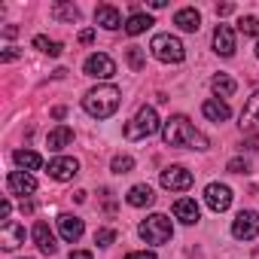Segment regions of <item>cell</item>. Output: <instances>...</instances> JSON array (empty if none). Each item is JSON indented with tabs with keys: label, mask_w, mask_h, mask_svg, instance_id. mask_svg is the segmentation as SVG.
I'll return each mask as SVG.
<instances>
[{
	"label": "cell",
	"mask_w": 259,
	"mask_h": 259,
	"mask_svg": "<svg viewBox=\"0 0 259 259\" xmlns=\"http://www.w3.org/2000/svg\"><path fill=\"white\" fill-rule=\"evenodd\" d=\"M119 98H122V92H119L116 85H98V89H92V92L82 98V107H85V113L95 116V119H110V116L119 110Z\"/></svg>",
	"instance_id": "cell-2"
},
{
	"label": "cell",
	"mask_w": 259,
	"mask_h": 259,
	"mask_svg": "<svg viewBox=\"0 0 259 259\" xmlns=\"http://www.w3.org/2000/svg\"><path fill=\"white\" fill-rule=\"evenodd\" d=\"M174 25H177L180 31H189V34H195V31L201 28V16H198V10L186 7V10H177V16H174Z\"/></svg>",
	"instance_id": "cell-20"
},
{
	"label": "cell",
	"mask_w": 259,
	"mask_h": 259,
	"mask_svg": "<svg viewBox=\"0 0 259 259\" xmlns=\"http://www.w3.org/2000/svg\"><path fill=\"white\" fill-rule=\"evenodd\" d=\"M201 113H204L210 122H226V119L232 116L229 104H226V101H220V98H207V101L201 104Z\"/></svg>",
	"instance_id": "cell-19"
},
{
	"label": "cell",
	"mask_w": 259,
	"mask_h": 259,
	"mask_svg": "<svg viewBox=\"0 0 259 259\" xmlns=\"http://www.w3.org/2000/svg\"><path fill=\"white\" fill-rule=\"evenodd\" d=\"M82 220L79 217H73V213H61L58 217V232H61V238L67 241V244H73V241H79L82 238Z\"/></svg>",
	"instance_id": "cell-14"
},
{
	"label": "cell",
	"mask_w": 259,
	"mask_h": 259,
	"mask_svg": "<svg viewBox=\"0 0 259 259\" xmlns=\"http://www.w3.org/2000/svg\"><path fill=\"white\" fill-rule=\"evenodd\" d=\"M82 70H85V76H92V79H110V76L116 73V61H113L110 55H104V52H95V55L85 58Z\"/></svg>",
	"instance_id": "cell-6"
},
{
	"label": "cell",
	"mask_w": 259,
	"mask_h": 259,
	"mask_svg": "<svg viewBox=\"0 0 259 259\" xmlns=\"http://www.w3.org/2000/svg\"><path fill=\"white\" fill-rule=\"evenodd\" d=\"M22 213H34V201H22Z\"/></svg>",
	"instance_id": "cell-42"
},
{
	"label": "cell",
	"mask_w": 259,
	"mask_h": 259,
	"mask_svg": "<svg viewBox=\"0 0 259 259\" xmlns=\"http://www.w3.org/2000/svg\"><path fill=\"white\" fill-rule=\"evenodd\" d=\"M210 89H213L220 98H232V95H235V89H238V82H235L229 73H217V76L210 79Z\"/></svg>",
	"instance_id": "cell-23"
},
{
	"label": "cell",
	"mask_w": 259,
	"mask_h": 259,
	"mask_svg": "<svg viewBox=\"0 0 259 259\" xmlns=\"http://www.w3.org/2000/svg\"><path fill=\"white\" fill-rule=\"evenodd\" d=\"M256 58H259V43H256Z\"/></svg>",
	"instance_id": "cell-43"
},
{
	"label": "cell",
	"mask_w": 259,
	"mask_h": 259,
	"mask_svg": "<svg viewBox=\"0 0 259 259\" xmlns=\"http://www.w3.org/2000/svg\"><path fill=\"white\" fill-rule=\"evenodd\" d=\"M232 235H235L238 241H253V238L259 235V213L241 210V213L235 217V223H232Z\"/></svg>",
	"instance_id": "cell-8"
},
{
	"label": "cell",
	"mask_w": 259,
	"mask_h": 259,
	"mask_svg": "<svg viewBox=\"0 0 259 259\" xmlns=\"http://www.w3.org/2000/svg\"><path fill=\"white\" fill-rule=\"evenodd\" d=\"M153 25V19L150 16H144V13H135L132 19L125 22V34H132V37H138V34H144L147 28Z\"/></svg>",
	"instance_id": "cell-25"
},
{
	"label": "cell",
	"mask_w": 259,
	"mask_h": 259,
	"mask_svg": "<svg viewBox=\"0 0 259 259\" xmlns=\"http://www.w3.org/2000/svg\"><path fill=\"white\" fill-rule=\"evenodd\" d=\"M125 61H128V67H132L135 73H138V70H144V64H147L144 49H141V46H128V49H125Z\"/></svg>",
	"instance_id": "cell-26"
},
{
	"label": "cell",
	"mask_w": 259,
	"mask_h": 259,
	"mask_svg": "<svg viewBox=\"0 0 259 259\" xmlns=\"http://www.w3.org/2000/svg\"><path fill=\"white\" fill-rule=\"evenodd\" d=\"M16 165L19 168H25V171H37L40 165H43V159H40V153H34V150H16Z\"/></svg>",
	"instance_id": "cell-24"
},
{
	"label": "cell",
	"mask_w": 259,
	"mask_h": 259,
	"mask_svg": "<svg viewBox=\"0 0 259 259\" xmlns=\"http://www.w3.org/2000/svg\"><path fill=\"white\" fill-rule=\"evenodd\" d=\"M95 25H101L104 31H116V28L122 25V16H119V10H116V7L104 4V7H98V10H95Z\"/></svg>",
	"instance_id": "cell-16"
},
{
	"label": "cell",
	"mask_w": 259,
	"mask_h": 259,
	"mask_svg": "<svg viewBox=\"0 0 259 259\" xmlns=\"http://www.w3.org/2000/svg\"><path fill=\"white\" fill-rule=\"evenodd\" d=\"M174 217L180 220V223H186V226H192V223H198V204H195V198H177L174 201Z\"/></svg>",
	"instance_id": "cell-17"
},
{
	"label": "cell",
	"mask_w": 259,
	"mask_h": 259,
	"mask_svg": "<svg viewBox=\"0 0 259 259\" xmlns=\"http://www.w3.org/2000/svg\"><path fill=\"white\" fill-rule=\"evenodd\" d=\"M34 49H40V52H46V55H61V43H55V40H49V37H43V34L34 37Z\"/></svg>",
	"instance_id": "cell-28"
},
{
	"label": "cell",
	"mask_w": 259,
	"mask_h": 259,
	"mask_svg": "<svg viewBox=\"0 0 259 259\" xmlns=\"http://www.w3.org/2000/svg\"><path fill=\"white\" fill-rule=\"evenodd\" d=\"M162 141L168 147H192V150H207V138L201 132H195V125L186 116H171L162 125Z\"/></svg>",
	"instance_id": "cell-1"
},
{
	"label": "cell",
	"mask_w": 259,
	"mask_h": 259,
	"mask_svg": "<svg viewBox=\"0 0 259 259\" xmlns=\"http://www.w3.org/2000/svg\"><path fill=\"white\" fill-rule=\"evenodd\" d=\"M52 16H55L58 22H76V19H79V10H76L73 4H55V7H52Z\"/></svg>",
	"instance_id": "cell-27"
},
{
	"label": "cell",
	"mask_w": 259,
	"mask_h": 259,
	"mask_svg": "<svg viewBox=\"0 0 259 259\" xmlns=\"http://www.w3.org/2000/svg\"><path fill=\"white\" fill-rule=\"evenodd\" d=\"M253 125H259V92H253V98L241 110V128L247 132V128H253Z\"/></svg>",
	"instance_id": "cell-22"
},
{
	"label": "cell",
	"mask_w": 259,
	"mask_h": 259,
	"mask_svg": "<svg viewBox=\"0 0 259 259\" xmlns=\"http://www.w3.org/2000/svg\"><path fill=\"white\" fill-rule=\"evenodd\" d=\"M138 232H141V238L147 241V244H168L171 241V235H174V226H171V220L165 217V213H153V217H147L141 226H138Z\"/></svg>",
	"instance_id": "cell-4"
},
{
	"label": "cell",
	"mask_w": 259,
	"mask_h": 259,
	"mask_svg": "<svg viewBox=\"0 0 259 259\" xmlns=\"http://www.w3.org/2000/svg\"><path fill=\"white\" fill-rule=\"evenodd\" d=\"M70 259H95V256H92L89 250H73V253H70Z\"/></svg>",
	"instance_id": "cell-37"
},
{
	"label": "cell",
	"mask_w": 259,
	"mask_h": 259,
	"mask_svg": "<svg viewBox=\"0 0 259 259\" xmlns=\"http://www.w3.org/2000/svg\"><path fill=\"white\" fill-rule=\"evenodd\" d=\"M113 241H116V232H113V229H98V232H95V244H98V247H110Z\"/></svg>",
	"instance_id": "cell-31"
},
{
	"label": "cell",
	"mask_w": 259,
	"mask_h": 259,
	"mask_svg": "<svg viewBox=\"0 0 259 259\" xmlns=\"http://www.w3.org/2000/svg\"><path fill=\"white\" fill-rule=\"evenodd\" d=\"M7 186H10L13 195H31V192H37V180L28 171H13L7 177Z\"/></svg>",
	"instance_id": "cell-13"
},
{
	"label": "cell",
	"mask_w": 259,
	"mask_h": 259,
	"mask_svg": "<svg viewBox=\"0 0 259 259\" xmlns=\"http://www.w3.org/2000/svg\"><path fill=\"white\" fill-rule=\"evenodd\" d=\"M10 210H13V204H10V198L0 204V217H4V223H7V217H10Z\"/></svg>",
	"instance_id": "cell-38"
},
{
	"label": "cell",
	"mask_w": 259,
	"mask_h": 259,
	"mask_svg": "<svg viewBox=\"0 0 259 259\" xmlns=\"http://www.w3.org/2000/svg\"><path fill=\"white\" fill-rule=\"evenodd\" d=\"M192 183H195V177H192V171H186L183 165H171V168L162 171V186L171 189V192H183V189H189Z\"/></svg>",
	"instance_id": "cell-7"
},
{
	"label": "cell",
	"mask_w": 259,
	"mask_h": 259,
	"mask_svg": "<svg viewBox=\"0 0 259 259\" xmlns=\"http://www.w3.org/2000/svg\"><path fill=\"white\" fill-rule=\"evenodd\" d=\"M226 168H229L232 174H247V171H250V165H247L244 159H232V162H229Z\"/></svg>",
	"instance_id": "cell-32"
},
{
	"label": "cell",
	"mask_w": 259,
	"mask_h": 259,
	"mask_svg": "<svg viewBox=\"0 0 259 259\" xmlns=\"http://www.w3.org/2000/svg\"><path fill=\"white\" fill-rule=\"evenodd\" d=\"M52 116H55V119H64V116H67V107H55Z\"/></svg>",
	"instance_id": "cell-40"
},
{
	"label": "cell",
	"mask_w": 259,
	"mask_h": 259,
	"mask_svg": "<svg viewBox=\"0 0 259 259\" xmlns=\"http://www.w3.org/2000/svg\"><path fill=\"white\" fill-rule=\"evenodd\" d=\"M0 244H4V250H16L19 244H25V226L16 220H7L4 229H0Z\"/></svg>",
	"instance_id": "cell-11"
},
{
	"label": "cell",
	"mask_w": 259,
	"mask_h": 259,
	"mask_svg": "<svg viewBox=\"0 0 259 259\" xmlns=\"http://www.w3.org/2000/svg\"><path fill=\"white\" fill-rule=\"evenodd\" d=\"M150 52L159 61H165V64H180L186 58V46L177 37H171V34H156L153 43H150Z\"/></svg>",
	"instance_id": "cell-5"
},
{
	"label": "cell",
	"mask_w": 259,
	"mask_h": 259,
	"mask_svg": "<svg viewBox=\"0 0 259 259\" xmlns=\"http://www.w3.org/2000/svg\"><path fill=\"white\" fill-rule=\"evenodd\" d=\"M150 7L153 10H162V7H168V0H150Z\"/></svg>",
	"instance_id": "cell-41"
},
{
	"label": "cell",
	"mask_w": 259,
	"mask_h": 259,
	"mask_svg": "<svg viewBox=\"0 0 259 259\" xmlns=\"http://www.w3.org/2000/svg\"><path fill=\"white\" fill-rule=\"evenodd\" d=\"M232 13H235L232 4H220V7H217V16H232Z\"/></svg>",
	"instance_id": "cell-36"
},
{
	"label": "cell",
	"mask_w": 259,
	"mask_h": 259,
	"mask_svg": "<svg viewBox=\"0 0 259 259\" xmlns=\"http://www.w3.org/2000/svg\"><path fill=\"white\" fill-rule=\"evenodd\" d=\"M110 171H113V174H132V171H135V159H132V156H116V159L110 162Z\"/></svg>",
	"instance_id": "cell-29"
},
{
	"label": "cell",
	"mask_w": 259,
	"mask_h": 259,
	"mask_svg": "<svg viewBox=\"0 0 259 259\" xmlns=\"http://www.w3.org/2000/svg\"><path fill=\"white\" fill-rule=\"evenodd\" d=\"M204 201H207V207H210L213 213H223V210L232 207V189H229L226 183H210V186L204 189Z\"/></svg>",
	"instance_id": "cell-9"
},
{
	"label": "cell",
	"mask_w": 259,
	"mask_h": 259,
	"mask_svg": "<svg viewBox=\"0 0 259 259\" xmlns=\"http://www.w3.org/2000/svg\"><path fill=\"white\" fill-rule=\"evenodd\" d=\"M79 43H85V46L95 43V31H92V28H89V31H79Z\"/></svg>",
	"instance_id": "cell-35"
},
{
	"label": "cell",
	"mask_w": 259,
	"mask_h": 259,
	"mask_svg": "<svg viewBox=\"0 0 259 259\" xmlns=\"http://www.w3.org/2000/svg\"><path fill=\"white\" fill-rule=\"evenodd\" d=\"M4 37H10V40L19 37V28H16V25H7V28H4Z\"/></svg>",
	"instance_id": "cell-39"
},
{
	"label": "cell",
	"mask_w": 259,
	"mask_h": 259,
	"mask_svg": "<svg viewBox=\"0 0 259 259\" xmlns=\"http://www.w3.org/2000/svg\"><path fill=\"white\" fill-rule=\"evenodd\" d=\"M76 174H79V162L70 159V156H58V159L49 162V177L58 180V183H67V180H73Z\"/></svg>",
	"instance_id": "cell-10"
},
{
	"label": "cell",
	"mask_w": 259,
	"mask_h": 259,
	"mask_svg": "<svg viewBox=\"0 0 259 259\" xmlns=\"http://www.w3.org/2000/svg\"><path fill=\"white\" fill-rule=\"evenodd\" d=\"M125 201L132 204V207H150V204L156 201V192H153L147 183H138V186H132V189H128Z\"/></svg>",
	"instance_id": "cell-18"
},
{
	"label": "cell",
	"mask_w": 259,
	"mask_h": 259,
	"mask_svg": "<svg viewBox=\"0 0 259 259\" xmlns=\"http://www.w3.org/2000/svg\"><path fill=\"white\" fill-rule=\"evenodd\" d=\"M16 58H22V52H19V49H7L4 55H0V61H4V64H10V61H16Z\"/></svg>",
	"instance_id": "cell-33"
},
{
	"label": "cell",
	"mask_w": 259,
	"mask_h": 259,
	"mask_svg": "<svg viewBox=\"0 0 259 259\" xmlns=\"http://www.w3.org/2000/svg\"><path fill=\"white\" fill-rule=\"evenodd\" d=\"M238 31L247 34V37H256V34H259V19H256V16H241V19H238Z\"/></svg>",
	"instance_id": "cell-30"
},
{
	"label": "cell",
	"mask_w": 259,
	"mask_h": 259,
	"mask_svg": "<svg viewBox=\"0 0 259 259\" xmlns=\"http://www.w3.org/2000/svg\"><path fill=\"white\" fill-rule=\"evenodd\" d=\"M125 259H156V253H150V250H135V253H128Z\"/></svg>",
	"instance_id": "cell-34"
},
{
	"label": "cell",
	"mask_w": 259,
	"mask_h": 259,
	"mask_svg": "<svg viewBox=\"0 0 259 259\" xmlns=\"http://www.w3.org/2000/svg\"><path fill=\"white\" fill-rule=\"evenodd\" d=\"M67 144H73V128H67V125H61V128H55V132H49V138H46V147L49 150H64Z\"/></svg>",
	"instance_id": "cell-21"
},
{
	"label": "cell",
	"mask_w": 259,
	"mask_h": 259,
	"mask_svg": "<svg viewBox=\"0 0 259 259\" xmlns=\"http://www.w3.org/2000/svg\"><path fill=\"white\" fill-rule=\"evenodd\" d=\"M31 235H34V244L40 247V253L52 256V253L58 250V244H55V235H52V229H49V226H46L43 220H40V223L34 226V232H31Z\"/></svg>",
	"instance_id": "cell-15"
},
{
	"label": "cell",
	"mask_w": 259,
	"mask_h": 259,
	"mask_svg": "<svg viewBox=\"0 0 259 259\" xmlns=\"http://www.w3.org/2000/svg\"><path fill=\"white\" fill-rule=\"evenodd\" d=\"M213 49H217V55H223V58L235 55V31H232L229 25H217V31H213Z\"/></svg>",
	"instance_id": "cell-12"
},
{
	"label": "cell",
	"mask_w": 259,
	"mask_h": 259,
	"mask_svg": "<svg viewBox=\"0 0 259 259\" xmlns=\"http://www.w3.org/2000/svg\"><path fill=\"white\" fill-rule=\"evenodd\" d=\"M159 132V113L153 107H141L138 116L125 125V138L128 141H144V138H153Z\"/></svg>",
	"instance_id": "cell-3"
}]
</instances>
